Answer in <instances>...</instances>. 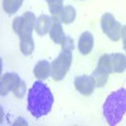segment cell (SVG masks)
Instances as JSON below:
<instances>
[{
  "label": "cell",
  "mask_w": 126,
  "mask_h": 126,
  "mask_svg": "<svg viewBox=\"0 0 126 126\" xmlns=\"http://www.w3.org/2000/svg\"><path fill=\"white\" fill-rule=\"evenodd\" d=\"M22 4L23 0H3V8L8 14H15Z\"/></svg>",
  "instance_id": "cell-15"
},
{
  "label": "cell",
  "mask_w": 126,
  "mask_h": 126,
  "mask_svg": "<svg viewBox=\"0 0 126 126\" xmlns=\"http://www.w3.org/2000/svg\"><path fill=\"white\" fill-rule=\"evenodd\" d=\"M121 38L124 42V49L126 50V25L121 27Z\"/></svg>",
  "instance_id": "cell-20"
},
{
  "label": "cell",
  "mask_w": 126,
  "mask_h": 126,
  "mask_svg": "<svg viewBox=\"0 0 126 126\" xmlns=\"http://www.w3.org/2000/svg\"><path fill=\"white\" fill-rule=\"evenodd\" d=\"M20 50L24 56H30L34 50V40L33 38L30 39H23L20 40Z\"/></svg>",
  "instance_id": "cell-17"
},
{
  "label": "cell",
  "mask_w": 126,
  "mask_h": 126,
  "mask_svg": "<svg viewBox=\"0 0 126 126\" xmlns=\"http://www.w3.org/2000/svg\"><path fill=\"white\" fill-rule=\"evenodd\" d=\"M54 102L49 87L42 81H35L28 92V111L32 116L39 119L49 113Z\"/></svg>",
  "instance_id": "cell-1"
},
{
  "label": "cell",
  "mask_w": 126,
  "mask_h": 126,
  "mask_svg": "<svg viewBox=\"0 0 126 126\" xmlns=\"http://www.w3.org/2000/svg\"><path fill=\"white\" fill-rule=\"evenodd\" d=\"M25 91H27V86H25V82L24 81H20V83L14 88V94L16 97H19V98H22L24 94H25Z\"/></svg>",
  "instance_id": "cell-19"
},
{
  "label": "cell",
  "mask_w": 126,
  "mask_h": 126,
  "mask_svg": "<svg viewBox=\"0 0 126 126\" xmlns=\"http://www.w3.org/2000/svg\"><path fill=\"white\" fill-rule=\"evenodd\" d=\"M52 25V18L46 15V14H42L37 18L35 20V25H34V30L37 32V34L43 37L47 33H49V29Z\"/></svg>",
  "instance_id": "cell-11"
},
{
  "label": "cell",
  "mask_w": 126,
  "mask_h": 126,
  "mask_svg": "<svg viewBox=\"0 0 126 126\" xmlns=\"http://www.w3.org/2000/svg\"><path fill=\"white\" fill-rule=\"evenodd\" d=\"M35 20H37L35 15L30 12H27V13H24L23 16H18L14 19L13 29L18 34V37L20 38V40L32 38L34 25H35Z\"/></svg>",
  "instance_id": "cell-4"
},
{
  "label": "cell",
  "mask_w": 126,
  "mask_h": 126,
  "mask_svg": "<svg viewBox=\"0 0 126 126\" xmlns=\"http://www.w3.org/2000/svg\"><path fill=\"white\" fill-rule=\"evenodd\" d=\"M59 19L62 23L64 24H71L73 20L76 19V9L73 8L72 5H66L63 6L62 12L59 14Z\"/></svg>",
  "instance_id": "cell-14"
},
{
  "label": "cell",
  "mask_w": 126,
  "mask_h": 126,
  "mask_svg": "<svg viewBox=\"0 0 126 126\" xmlns=\"http://www.w3.org/2000/svg\"><path fill=\"white\" fill-rule=\"evenodd\" d=\"M111 57V67L113 73H122L126 69V56L122 53H112Z\"/></svg>",
  "instance_id": "cell-12"
},
{
  "label": "cell",
  "mask_w": 126,
  "mask_h": 126,
  "mask_svg": "<svg viewBox=\"0 0 126 126\" xmlns=\"http://www.w3.org/2000/svg\"><path fill=\"white\" fill-rule=\"evenodd\" d=\"M62 50H73L75 49V43H73V39L71 38V37H68V35H66L64 37V39H63V42H62Z\"/></svg>",
  "instance_id": "cell-18"
},
{
  "label": "cell",
  "mask_w": 126,
  "mask_h": 126,
  "mask_svg": "<svg viewBox=\"0 0 126 126\" xmlns=\"http://www.w3.org/2000/svg\"><path fill=\"white\" fill-rule=\"evenodd\" d=\"M72 64V52L62 50L58 57L50 63V76L54 81H62Z\"/></svg>",
  "instance_id": "cell-3"
},
{
  "label": "cell",
  "mask_w": 126,
  "mask_h": 126,
  "mask_svg": "<svg viewBox=\"0 0 126 126\" xmlns=\"http://www.w3.org/2000/svg\"><path fill=\"white\" fill-rule=\"evenodd\" d=\"M49 35L50 39L54 42L56 44H62L63 39H64V32L62 28V22L57 16H52V25L49 29Z\"/></svg>",
  "instance_id": "cell-9"
},
{
  "label": "cell",
  "mask_w": 126,
  "mask_h": 126,
  "mask_svg": "<svg viewBox=\"0 0 126 126\" xmlns=\"http://www.w3.org/2000/svg\"><path fill=\"white\" fill-rule=\"evenodd\" d=\"M93 40H94L93 35H92V33H90V32H83V33L81 34V37L78 39V46H77L81 54L86 56L92 50Z\"/></svg>",
  "instance_id": "cell-10"
},
{
  "label": "cell",
  "mask_w": 126,
  "mask_h": 126,
  "mask_svg": "<svg viewBox=\"0 0 126 126\" xmlns=\"http://www.w3.org/2000/svg\"><path fill=\"white\" fill-rule=\"evenodd\" d=\"M46 1L49 6V12L52 16L59 18V14L63 9V0H46Z\"/></svg>",
  "instance_id": "cell-16"
},
{
  "label": "cell",
  "mask_w": 126,
  "mask_h": 126,
  "mask_svg": "<svg viewBox=\"0 0 126 126\" xmlns=\"http://www.w3.org/2000/svg\"><path fill=\"white\" fill-rule=\"evenodd\" d=\"M126 113V88L110 93L103 103V116L109 125H117Z\"/></svg>",
  "instance_id": "cell-2"
},
{
  "label": "cell",
  "mask_w": 126,
  "mask_h": 126,
  "mask_svg": "<svg viewBox=\"0 0 126 126\" xmlns=\"http://www.w3.org/2000/svg\"><path fill=\"white\" fill-rule=\"evenodd\" d=\"M75 87L79 93L85 94V96H88V94H91L93 92L96 85H94L92 76H79L75 79Z\"/></svg>",
  "instance_id": "cell-8"
},
{
  "label": "cell",
  "mask_w": 126,
  "mask_h": 126,
  "mask_svg": "<svg viewBox=\"0 0 126 126\" xmlns=\"http://www.w3.org/2000/svg\"><path fill=\"white\" fill-rule=\"evenodd\" d=\"M34 76L38 79H47L50 76V64L47 61H39L34 67Z\"/></svg>",
  "instance_id": "cell-13"
},
{
  "label": "cell",
  "mask_w": 126,
  "mask_h": 126,
  "mask_svg": "<svg viewBox=\"0 0 126 126\" xmlns=\"http://www.w3.org/2000/svg\"><path fill=\"white\" fill-rule=\"evenodd\" d=\"M101 28L102 32L106 34L111 40L117 42L121 38V24L113 18L112 14L106 13L101 18Z\"/></svg>",
  "instance_id": "cell-6"
},
{
  "label": "cell",
  "mask_w": 126,
  "mask_h": 126,
  "mask_svg": "<svg viewBox=\"0 0 126 126\" xmlns=\"http://www.w3.org/2000/svg\"><path fill=\"white\" fill-rule=\"evenodd\" d=\"M112 73V67H111V57L110 54H103L98 59V64L92 72V78L94 81L96 87H102L106 85L109 79V75Z\"/></svg>",
  "instance_id": "cell-5"
},
{
  "label": "cell",
  "mask_w": 126,
  "mask_h": 126,
  "mask_svg": "<svg viewBox=\"0 0 126 126\" xmlns=\"http://www.w3.org/2000/svg\"><path fill=\"white\" fill-rule=\"evenodd\" d=\"M19 76L16 73H12V72H8L4 73L1 76V81H0V93L1 96H6V94L10 91H14V88L20 83Z\"/></svg>",
  "instance_id": "cell-7"
}]
</instances>
